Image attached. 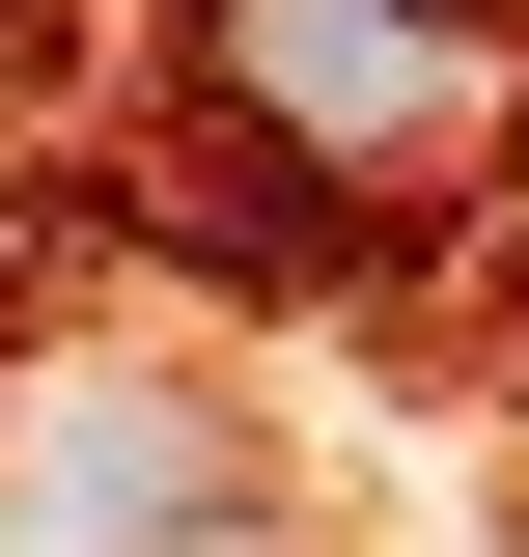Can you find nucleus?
Here are the masks:
<instances>
[{
	"instance_id": "nucleus-1",
	"label": "nucleus",
	"mask_w": 529,
	"mask_h": 557,
	"mask_svg": "<svg viewBox=\"0 0 529 557\" xmlns=\"http://www.w3.org/2000/svg\"><path fill=\"white\" fill-rule=\"evenodd\" d=\"M502 112H529V28H502V0H196V139L251 168L279 223L473 196Z\"/></svg>"
},
{
	"instance_id": "nucleus-2",
	"label": "nucleus",
	"mask_w": 529,
	"mask_h": 557,
	"mask_svg": "<svg viewBox=\"0 0 529 557\" xmlns=\"http://www.w3.org/2000/svg\"><path fill=\"white\" fill-rule=\"evenodd\" d=\"M0 557H251V474H223V418L168 362L28 418V474H0Z\"/></svg>"
}]
</instances>
